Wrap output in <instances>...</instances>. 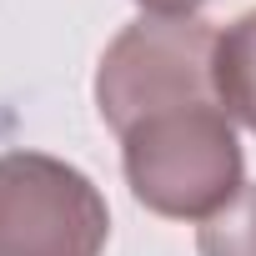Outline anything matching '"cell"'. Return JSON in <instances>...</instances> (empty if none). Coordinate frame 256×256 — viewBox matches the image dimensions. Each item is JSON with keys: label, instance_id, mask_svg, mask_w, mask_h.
Instances as JSON below:
<instances>
[{"label": "cell", "instance_id": "1", "mask_svg": "<svg viewBox=\"0 0 256 256\" xmlns=\"http://www.w3.org/2000/svg\"><path fill=\"white\" fill-rule=\"evenodd\" d=\"M131 196L166 221H211L246 186V156L221 96L161 106L120 131Z\"/></svg>", "mask_w": 256, "mask_h": 256}, {"label": "cell", "instance_id": "2", "mask_svg": "<svg viewBox=\"0 0 256 256\" xmlns=\"http://www.w3.org/2000/svg\"><path fill=\"white\" fill-rule=\"evenodd\" d=\"M216 36L206 20L186 16H141L131 20L96 66V110L120 136L131 120L176 106L216 96Z\"/></svg>", "mask_w": 256, "mask_h": 256}, {"label": "cell", "instance_id": "3", "mask_svg": "<svg viewBox=\"0 0 256 256\" xmlns=\"http://www.w3.org/2000/svg\"><path fill=\"white\" fill-rule=\"evenodd\" d=\"M110 206L100 186L46 151H0V256H100Z\"/></svg>", "mask_w": 256, "mask_h": 256}, {"label": "cell", "instance_id": "4", "mask_svg": "<svg viewBox=\"0 0 256 256\" xmlns=\"http://www.w3.org/2000/svg\"><path fill=\"white\" fill-rule=\"evenodd\" d=\"M216 96L226 116L256 136V10L236 16L216 36Z\"/></svg>", "mask_w": 256, "mask_h": 256}, {"label": "cell", "instance_id": "5", "mask_svg": "<svg viewBox=\"0 0 256 256\" xmlns=\"http://www.w3.org/2000/svg\"><path fill=\"white\" fill-rule=\"evenodd\" d=\"M196 256H256V186H241L231 206L201 221Z\"/></svg>", "mask_w": 256, "mask_h": 256}, {"label": "cell", "instance_id": "6", "mask_svg": "<svg viewBox=\"0 0 256 256\" xmlns=\"http://www.w3.org/2000/svg\"><path fill=\"white\" fill-rule=\"evenodd\" d=\"M136 6L146 10V16H171V20H186V16H196L206 0H136Z\"/></svg>", "mask_w": 256, "mask_h": 256}]
</instances>
